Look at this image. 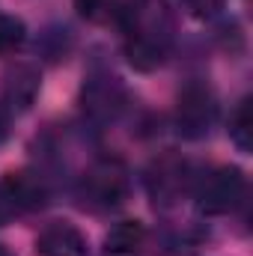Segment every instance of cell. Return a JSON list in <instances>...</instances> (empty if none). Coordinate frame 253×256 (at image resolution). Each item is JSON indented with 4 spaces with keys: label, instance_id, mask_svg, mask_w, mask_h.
<instances>
[{
    "label": "cell",
    "instance_id": "cell-1",
    "mask_svg": "<svg viewBox=\"0 0 253 256\" xmlns=\"http://www.w3.org/2000/svg\"><path fill=\"white\" fill-rule=\"evenodd\" d=\"M78 200L84 208L102 214V212H116L131 194L128 167L120 158H96L80 176H78Z\"/></svg>",
    "mask_w": 253,
    "mask_h": 256
},
{
    "label": "cell",
    "instance_id": "cell-2",
    "mask_svg": "<svg viewBox=\"0 0 253 256\" xmlns=\"http://www.w3.org/2000/svg\"><path fill=\"white\" fill-rule=\"evenodd\" d=\"M218 120V96L206 80H188L179 90L173 126L182 140H202L212 134Z\"/></svg>",
    "mask_w": 253,
    "mask_h": 256
},
{
    "label": "cell",
    "instance_id": "cell-3",
    "mask_svg": "<svg viewBox=\"0 0 253 256\" xmlns=\"http://www.w3.org/2000/svg\"><path fill=\"white\" fill-rule=\"evenodd\" d=\"M126 86L122 80L108 72V68H96L86 74L84 86H80V114L90 126L102 128L114 122L122 110H126Z\"/></svg>",
    "mask_w": 253,
    "mask_h": 256
},
{
    "label": "cell",
    "instance_id": "cell-4",
    "mask_svg": "<svg viewBox=\"0 0 253 256\" xmlns=\"http://www.w3.org/2000/svg\"><path fill=\"white\" fill-rule=\"evenodd\" d=\"M51 200V182L39 170H21L0 179V226L39 212Z\"/></svg>",
    "mask_w": 253,
    "mask_h": 256
},
{
    "label": "cell",
    "instance_id": "cell-5",
    "mask_svg": "<svg viewBox=\"0 0 253 256\" xmlns=\"http://www.w3.org/2000/svg\"><path fill=\"white\" fill-rule=\"evenodd\" d=\"M146 194L155 206H173L190 185V167L179 152H161L146 167Z\"/></svg>",
    "mask_w": 253,
    "mask_h": 256
},
{
    "label": "cell",
    "instance_id": "cell-6",
    "mask_svg": "<svg viewBox=\"0 0 253 256\" xmlns=\"http://www.w3.org/2000/svg\"><path fill=\"white\" fill-rule=\"evenodd\" d=\"M244 196V173L238 167H218L212 170L200 188H196V208L200 214L218 218V214H230Z\"/></svg>",
    "mask_w": 253,
    "mask_h": 256
},
{
    "label": "cell",
    "instance_id": "cell-7",
    "mask_svg": "<svg viewBox=\"0 0 253 256\" xmlns=\"http://www.w3.org/2000/svg\"><path fill=\"white\" fill-rule=\"evenodd\" d=\"M42 90V74L30 63H15L3 74V108L6 114H24L36 104Z\"/></svg>",
    "mask_w": 253,
    "mask_h": 256
},
{
    "label": "cell",
    "instance_id": "cell-8",
    "mask_svg": "<svg viewBox=\"0 0 253 256\" xmlns=\"http://www.w3.org/2000/svg\"><path fill=\"white\" fill-rule=\"evenodd\" d=\"M36 256H90V244L74 224L51 220L36 238Z\"/></svg>",
    "mask_w": 253,
    "mask_h": 256
},
{
    "label": "cell",
    "instance_id": "cell-9",
    "mask_svg": "<svg viewBox=\"0 0 253 256\" xmlns=\"http://www.w3.org/2000/svg\"><path fill=\"white\" fill-rule=\"evenodd\" d=\"M146 242V226L140 220H120L104 236V256H140Z\"/></svg>",
    "mask_w": 253,
    "mask_h": 256
},
{
    "label": "cell",
    "instance_id": "cell-10",
    "mask_svg": "<svg viewBox=\"0 0 253 256\" xmlns=\"http://www.w3.org/2000/svg\"><path fill=\"white\" fill-rule=\"evenodd\" d=\"M230 140L238 146V152H250L253 149V102L250 96H244L232 116H230Z\"/></svg>",
    "mask_w": 253,
    "mask_h": 256
},
{
    "label": "cell",
    "instance_id": "cell-11",
    "mask_svg": "<svg viewBox=\"0 0 253 256\" xmlns=\"http://www.w3.org/2000/svg\"><path fill=\"white\" fill-rule=\"evenodd\" d=\"M36 51H39V57L48 60V63L66 60L68 51H72V30H68V27H48V30L39 36Z\"/></svg>",
    "mask_w": 253,
    "mask_h": 256
},
{
    "label": "cell",
    "instance_id": "cell-12",
    "mask_svg": "<svg viewBox=\"0 0 253 256\" xmlns=\"http://www.w3.org/2000/svg\"><path fill=\"white\" fill-rule=\"evenodd\" d=\"M27 42V24L15 15H0V57L15 54Z\"/></svg>",
    "mask_w": 253,
    "mask_h": 256
},
{
    "label": "cell",
    "instance_id": "cell-13",
    "mask_svg": "<svg viewBox=\"0 0 253 256\" xmlns=\"http://www.w3.org/2000/svg\"><path fill=\"white\" fill-rule=\"evenodd\" d=\"M74 6L86 21H110V18L116 21L122 3H116V0H74Z\"/></svg>",
    "mask_w": 253,
    "mask_h": 256
},
{
    "label": "cell",
    "instance_id": "cell-14",
    "mask_svg": "<svg viewBox=\"0 0 253 256\" xmlns=\"http://www.w3.org/2000/svg\"><path fill=\"white\" fill-rule=\"evenodd\" d=\"M185 9L200 21H212L226 9V0H185Z\"/></svg>",
    "mask_w": 253,
    "mask_h": 256
},
{
    "label": "cell",
    "instance_id": "cell-15",
    "mask_svg": "<svg viewBox=\"0 0 253 256\" xmlns=\"http://www.w3.org/2000/svg\"><path fill=\"white\" fill-rule=\"evenodd\" d=\"M6 134H9V114H6V108L0 104V143L6 140Z\"/></svg>",
    "mask_w": 253,
    "mask_h": 256
},
{
    "label": "cell",
    "instance_id": "cell-16",
    "mask_svg": "<svg viewBox=\"0 0 253 256\" xmlns=\"http://www.w3.org/2000/svg\"><path fill=\"white\" fill-rule=\"evenodd\" d=\"M0 256H12V254H9V250H6V248H3V244H0Z\"/></svg>",
    "mask_w": 253,
    "mask_h": 256
}]
</instances>
